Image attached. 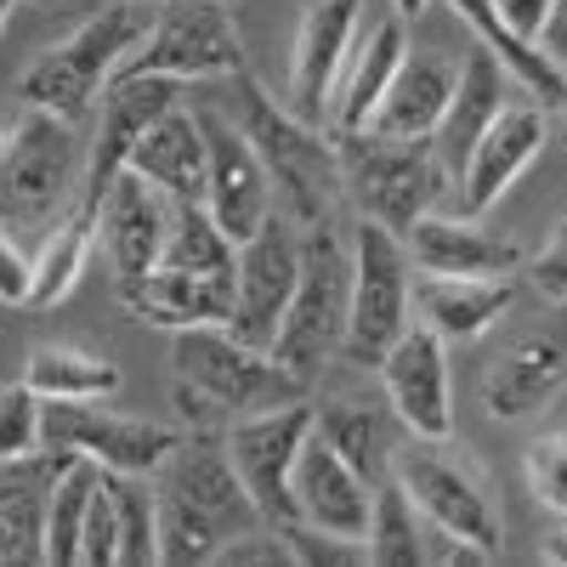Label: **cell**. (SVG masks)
Masks as SVG:
<instances>
[{"instance_id":"1","label":"cell","mask_w":567,"mask_h":567,"mask_svg":"<svg viewBox=\"0 0 567 567\" xmlns=\"http://www.w3.org/2000/svg\"><path fill=\"white\" fill-rule=\"evenodd\" d=\"M171 386L187 432H227L233 420L307 398L290 369H278L267 347L239 341L227 323L171 329Z\"/></svg>"},{"instance_id":"2","label":"cell","mask_w":567,"mask_h":567,"mask_svg":"<svg viewBox=\"0 0 567 567\" xmlns=\"http://www.w3.org/2000/svg\"><path fill=\"white\" fill-rule=\"evenodd\" d=\"M148 488H154V523H159V561H182V567L210 561L233 534L261 523L227 449L210 432H182Z\"/></svg>"},{"instance_id":"3","label":"cell","mask_w":567,"mask_h":567,"mask_svg":"<svg viewBox=\"0 0 567 567\" xmlns=\"http://www.w3.org/2000/svg\"><path fill=\"white\" fill-rule=\"evenodd\" d=\"M233 120H239V131L250 136V148H256V159L272 182V205L296 227L323 221L329 205H336V194H347L336 136H323L290 103L267 97L245 69L233 74Z\"/></svg>"},{"instance_id":"4","label":"cell","mask_w":567,"mask_h":567,"mask_svg":"<svg viewBox=\"0 0 567 567\" xmlns=\"http://www.w3.org/2000/svg\"><path fill=\"white\" fill-rule=\"evenodd\" d=\"M392 483L409 494V505L420 511V523L432 534H449L477 561L499 556L505 545L499 488L471 449H460L454 437H409L392 454Z\"/></svg>"},{"instance_id":"5","label":"cell","mask_w":567,"mask_h":567,"mask_svg":"<svg viewBox=\"0 0 567 567\" xmlns=\"http://www.w3.org/2000/svg\"><path fill=\"white\" fill-rule=\"evenodd\" d=\"M347 301H352V250L341 239V227L323 216V221L301 227V278H296V296L284 307V323L267 347L278 358V369H290L301 386H318L323 369L341 358Z\"/></svg>"},{"instance_id":"6","label":"cell","mask_w":567,"mask_h":567,"mask_svg":"<svg viewBox=\"0 0 567 567\" xmlns=\"http://www.w3.org/2000/svg\"><path fill=\"white\" fill-rule=\"evenodd\" d=\"M154 0H114V7L91 12L80 29H69L58 45L29 63L18 97L29 109H52L63 120H80L91 103L103 97V85L136 58L142 34H148Z\"/></svg>"},{"instance_id":"7","label":"cell","mask_w":567,"mask_h":567,"mask_svg":"<svg viewBox=\"0 0 567 567\" xmlns=\"http://www.w3.org/2000/svg\"><path fill=\"white\" fill-rule=\"evenodd\" d=\"M80 176H85V148L74 120L52 109L18 114L7 125V142H0V227L52 221Z\"/></svg>"},{"instance_id":"8","label":"cell","mask_w":567,"mask_h":567,"mask_svg":"<svg viewBox=\"0 0 567 567\" xmlns=\"http://www.w3.org/2000/svg\"><path fill=\"white\" fill-rule=\"evenodd\" d=\"M352 301H347V347L341 358L374 369L386 347L414 323V261L392 227L358 216L352 227Z\"/></svg>"},{"instance_id":"9","label":"cell","mask_w":567,"mask_h":567,"mask_svg":"<svg viewBox=\"0 0 567 567\" xmlns=\"http://www.w3.org/2000/svg\"><path fill=\"white\" fill-rule=\"evenodd\" d=\"M341 148V182L347 194L358 199V216L392 227L398 239L425 216L443 205V171L432 159V142H403V136H336Z\"/></svg>"},{"instance_id":"10","label":"cell","mask_w":567,"mask_h":567,"mask_svg":"<svg viewBox=\"0 0 567 567\" xmlns=\"http://www.w3.org/2000/svg\"><path fill=\"white\" fill-rule=\"evenodd\" d=\"M136 74H165V80H233L245 69V40L233 23L227 0H154L148 34L136 58L125 63Z\"/></svg>"},{"instance_id":"11","label":"cell","mask_w":567,"mask_h":567,"mask_svg":"<svg viewBox=\"0 0 567 567\" xmlns=\"http://www.w3.org/2000/svg\"><path fill=\"white\" fill-rule=\"evenodd\" d=\"M567 392V301L550 307L539 323L516 336L488 358L483 369V409L499 425H523L545 414Z\"/></svg>"},{"instance_id":"12","label":"cell","mask_w":567,"mask_h":567,"mask_svg":"<svg viewBox=\"0 0 567 567\" xmlns=\"http://www.w3.org/2000/svg\"><path fill=\"white\" fill-rule=\"evenodd\" d=\"M312 432V403L307 398H290L278 409H261V414H245L221 432V449L239 471V483L256 505L261 523H296V499H290V471H296V454Z\"/></svg>"},{"instance_id":"13","label":"cell","mask_w":567,"mask_h":567,"mask_svg":"<svg viewBox=\"0 0 567 567\" xmlns=\"http://www.w3.org/2000/svg\"><path fill=\"white\" fill-rule=\"evenodd\" d=\"M176 437H182L176 425L114 414V409L85 403V398L45 403V449L52 454H85L103 471H120V477H154L159 460L176 449Z\"/></svg>"},{"instance_id":"14","label":"cell","mask_w":567,"mask_h":567,"mask_svg":"<svg viewBox=\"0 0 567 567\" xmlns=\"http://www.w3.org/2000/svg\"><path fill=\"white\" fill-rule=\"evenodd\" d=\"M296 278H301V227L284 210H272L239 245L227 329L250 347H272L278 323H284V307H290V296H296Z\"/></svg>"},{"instance_id":"15","label":"cell","mask_w":567,"mask_h":567,"mask_svg":"<svg viewBox=\"0 0 567 567\" xmlns=\"http://www.w3.org/2000/svg\"><path fill=\"white\" fill-rule=\"evenodd\" d=\"M381 398L398 414L409 437H454V374H449V341H437L425 323H409L374 363Z\"/></svg>"},{"instance_id":"16","label":"cell","mask_w":567,"mask_h":567,"mask_svg":"<svg viewBox=\"0 0 567 567\" xmlns=\"http://www.w3.org/2000/svg\"><path fill=\"white\" fill-rule=\"evenodd\" d=\"M182 103V80H165V74H136V69H120L103 97H97V136L85 148V176H80V205H97V194L125 171L136 136L148 131L159 114H171Z\"/></svg>"},{"instance_id":"17","label":"cell","mask_w":567,"mask_h":567,"mask_svg":"<svg viewBox=\"0 0 567 567\" xmlns=\"http://www.w3.org/2000/svg\"><path fill=\"white\" fill-rule=\"evenodd\" d=\"M550 142V109H539L534 97L528 103H505L488 131L477 136V148H471L454 194H460V216H488L516 182L534 171V159L545 154Z\"/></svg>"},{"instance_id":"18","label":"cell","mask_w":567,"mask_h":567,"mask_svg":"<svg viewBox=\"0 0 567 567\" xmlns=\"http://www.w3.org/2000/svg\"><path fill=\"white\" fill-rule=\"evenodd\" d=\"M199 125H205V210L216 216V227L227 233L233 245H245L250 233L278 210L272 205V182L250 148V136L239 131L233 114H210L199 109Z\"/></svg>"},{"instance_id":"19","label":"cell","mask_w":567,"mask_h":567,"mask_svg":"<svg viewBox=\"0 0 567 567\" xmlns=\"http://www.w3.org/2000/svg\"><path fill=\"white\" fill-rule=\"evenodd\" d=\"M363 40V0H301L290 45V109L301 120H329V97L341 85L352 45Z\"/></svg>"},{"instance_id":"20","label":"cell","mask_w":567,"mask_h":567,"mask_svg":"<svg viewBox=\"0 0 567 567\" xmlns=\"http://www.w3.org/2000/svg\"><path fill=\"white\" fill-rule=\"evenodd\" d=\"M97 221V250L114 272V290H131L142 272H154L159 250H165V227H171V199L159 187H148L136 171H120L97 205H85Z\"/></svg>"},{"instance_id":"21","label":"cell","mask_w":567,"mask_h":567,"mask_svg":"<svg viewBox=\"0 0 567 567\" xmlns=\"http://www.w3.org/2000/svg\"><path fill=\"white\" fill-rule=\"evenodd\" d=\"M290 499H296V523L341 534V539H363L374 483L363 477V471H352L323 437L307 432V443L296 454V471H290Z\"/></svg>"},{"instance_id":"22","label":"cell","mask_w":567,"mask_h":567,"mask_svg":"<svg viewBox=\"0 0 567 567\" xmlns=\"http://www.w3.org/2000/svg\"><path fill=\"white\" fill-rule=\"evenodd\" d=\"M403 250L414 272H443V278H511L523 261L505 233L483 227V216H443V210H425L403 233Z\"/></svg>"},{"instance_id":"23","label":"cell","mask_w":567,"mask_h":567,"mask_svg":"<svg viewBox=\"0 0 567 567\" xmlns=\"http://www.w3.org/2000/svg\"><path fill=\"white\" fill-rule=\"evenodd\" d=\"M505 80L511 74L499 69V58L488 52V45L465 52V63L454 69V91H449V103H443V120H437L432 136H425L449 187L460 182V171H465L471 148H477V136L488 131V120L505 109Z\"/></svg>"},{"instance_id":"24","label":"cell","mask_w":567,"mask_h":567,"mask_svg":"<svg viewBox=\"0 0 567 567\" xmlns=\"http://www.w3.org/2000/svg\"><path fill=\"white\" fill-rule=\"evenodd\" d=\"M205 125H199V109H171L159 114L148 131L136 136V148L125 159V171H136L148 187L171 205H205Z\"/></svg>"},{"instance_id":"25","label":"cell","mask_w":567,"mask_h":567,"mask_svg":"<svg viewBox=\"0 0 567 567\" xmlns=\"http://www.w3.org/2000/svg\"><path fill=\"white\" fill-rule=\"evenodd\" d=\"M312 437H323L352 471L381 488L392 477V454H398V414L386 409V398L369 392H336L312 403Z\"/></svg>"},{"instance_id":"26","label":"cell","mask_w":567,"mask_h":567,"mask_svg":"<svg viewBox=\"0 0 567 567\" xmlns=\"http://www.w3.org/2000/svg\"><path fill=\"white\" fill-rule=\"evenodd\" d=\"M516 307L511 278H443L414 272V323H425L437 341H477Z\"/></svg>"},{"instance_id":"27","label":"cell","mask_w":567,"mask_h":567,"mask_svg":"<svg viewBox=\"0 0 567 567\" xmlns=\"http://www.w3.org/2000/svg\"><path fill=\"white\" fill-rule=\"evenodd\" d=\"M403 58H409V23L392 12L386 23H374L352 45V58L341 69V85H336V97H329V125H336V136H358L369 125L374 103L386 97V85H392Z\"/></svg>"},{"instance_id":"28","label":"cell","mask_w":567,"mask_h":567,"mask_svg":"<svg viewBox=\"0 0 567 567\" xmlns=\"http://www.w3.org/2000/svg\"><path fill=\"white\" fill-rule=\"evenodd\" d=\"M120 301L154 329H194V323H227L233 312V284H216V278H199V272H182V267H154L142 272L131 290H120Z\"/></svg>"},{"instance_id":"29","label":"cell","mask_w":567,"mask_h":567,"mask_svg":"<svg viewBox=\"0 0 567 567\" xmlns=\"http://www.w3.org/2000/svg\"><path fill=\"white\" fill-rule=\"evenodd\" d=\"M449 91H454V69H449L437 52H414V45H409V58L398 63L386 97L374 103V114H369L363 131H374V136H403V142H425V136L437 131V120H443Z\"/></svg>"},{"instance_id":"30","label":"cell","mask_w":567,"mask_h":567,"mask_svg":"<svg viewBox=\"0 0 567 567\" xmlns=\"http://www.w3.org/2000/svg\"><path fill=\"white\" fill-rule=\"evenodd\" d=\"M449 12L477 34V45H488V52L499 58V69L516 80V85H528V97L539 103V109H561L567 103V74L545 58V45H534V40H523V34H511L505 23H499V12H494V0H449Z\"/></svg>"},{"instance_id":"31","label":"cell","mask_w":567,"mask_h":567,"mask_svg":"<svg viewBox=\"0 0 567 567\" xmlns=\"http://www.w3.org/2000/svg\"><path fill=\"white\" fill-rule=\"evenodd\" d=\"M91 256H97V221H91V210L80 205L74 216L45 227V239L34 245V290H29V307L34 312L63 307L80 290Z\"/></svg>"},{"instance_id":"32","label":"cell","mask_w":567,"mask_h":567,"mask_svg":"<svg viewBox=\"0 0 567 567\" xmlns=\"http://www.w3.org/2000/svg\"><path fill=\"white\" fill-rule=\"evenodd\" d=\"M97 477L103 465L85 460V454H63L52 483H45V545H40V561L52 567H74L80 561V528H85V505L97 494Z\"/></svg>"},{"instance_id":"33","label":"cell","mask_w":567,"mask_h":567,"mask_svg":"<svg viewBox=\"0 0 567 567\" xmlns=\"http://www.w3.org/2000/svg\"><path fill=\"white\" fill-rule=\"evenodd\" d=\"M23 381L45 398H85V403H109L120 392V363L103 352H85V347H40L23 369Z\"/></svg>"},{"instance_id":"34","label":"cell","mask_w":567,"mask_h":567,"mask_svg":"<svg viewBox=\"0 0 567 567\" xmlns=\"http://www.w3.org/2000/svg\"><path fill=\"white\" fill-rule=\"evenodd\" d=\"M363 556L374 567H420L425 561V523H420V511L409 505V494L392 477L374 488L369 528H363Z\"/></svg>"},{"instance_id":"35","label":"cell","mask_w":567,"mask_h":567,"mask_svg":"<svg viewBox=\"0 0 567 567\" xmlns=\"http://www.w3.org/2000/svg\"><path fill=\"white\" fill-rule=\"evenodd\" d=\"M0 561H40L45 545V488L18 465H0Z\"/></svg>"},{"instance_id":"36","label":"cell","mask_w":567,"mask_h":567,"mask_svg":"<svg viewBox=\"0 0 567 567\" xmlns=\"http://www.w3.org/2000/svg\"><path fill=\"white\" fill-rule=\"evenodd\" d=\"M103 488H109L114 516H120V561L125 567L159 561V523H154V488H148V477H120V471H103Z\"/></svg>"},{"instance_id":"37","label":"cell","mask_w":567,"mask_h":567,"mask_svg":"<svg viewBox=\"0 0 567 567\" xmlns=\"http://www.w3.org/2000/svg\"><path fill=\"white\" fill-rule=\"evenodd\" d=\"M45 449V398L29 381L0 386V465H29Z\"/></svg>"},{"instance_id":"38","label":"cell","mask_w":567,"mask_h":567,"mask_svg":"<svg viewBox=\"0 0 567 567\" xmlns=\"http://www.w3.org/2000/svg\"><path fill=\"white\" fill-rule=\"evenodd\" d=\"M523 465H528V488H534V499H539L545 511L567 516V432L539 437V443L528 449Z\"/></svg>"},{"instance_id":"39","label":"cell","mask_w":567,"mask_h":567,"mask_svg":"<svg viewBox=\"0 0 567 567\" xmlns=\"http://www.w3.org/2000/svg\"><path fill=\"white\" fill-rule=\"evenodd\" d=\"M523 278H528V290L545 307H561L567 301V216L550 227V239L534 250V261L523 267Z\"/></svg>"},{"instance_id":"40","label":"cell","mask_w":567,"mask_h":567,"mask_svg":"<svg viewBox=\"0 0 567 567\" xmlns=\"http://www.w3.org/2000/svg\"><path fill=\"white\" fill-rule=\"evenodd\" d=\"M80 561H91V567H109V561H120V516H114V499H109L103 477H97V494H91V505H85Z\"/></svg>"},{"instance_id":"41","label":"cell","mask_w":567,"mask_h":567,"mask_svg":"<svg viewBox=\"0 0 567 567\" xmlns=\"http://www.w3.org/2000/svg\"><path fill=\"white\" fill-rule=\"evenodd\" d=\"M34 290V256L12 239V227H0V307H29Z\"/></svg>"},{"instance_id":"42","label":"cell","mask_w":567,"mask_h":567,"mask_svg":"<svg viewBox=\"0 0 567 567\" xmlns=\"http://www.w3.org/2000/svg\"><path fill=\"white\" fill-rule=\"evenodd\" d=\"M494 12H499V23L511 34H523V40L539 45V34H545V23L556 12V0H494Z\"/></svg>"},{"instance_id":"43","label":"cell","mask_w":567,"mask_h":567,"mask_svg":"<svg viewBox=\"0 0 567 567\" xmlns=\"http://www.w3.org/2000/svg\"><path fill=\"white\" fill-rule=\"evenodd\" d=\"M539 45H545V58L567 74V0H556V12H550V23H545Z\"/></svg>"},{"instance_id":"44","label":"cell","mask_w":567,"mask_h":567,"mask_svg":"<svg viewBox=\"0 0 567 567\" xmlns=\"http://www.w3.org/2000/svg\"><path fill=\"white\" fill-rule=\"evenodd\" d=\"M425 7H432V0H392V12H398L403 23H414V18H420Z\"/></svg>"},{"instance_id":"45","label":"cell","mask_w":567,"mask_h":567,"mask_svg":"<svg viewBox=\"0 0 567 567\" xmlns=\"http://www.w3.org/2000/svg\"><path fill=\"white\" fill-rule=\"evenodd\" d=\"M545 556H550V561H561V567H567V528H561V534H550V539H545Z\"/></svg>"},{"instance_id":"46","label":"cell","mask_w":567,"mask_h":567,"mask_svg":"<svg viewBox=\"0 0 567 567\" xmlns=\"http://www.w3.org/2000/svg\"><path fill=\"white\" fill-rule=\"evenodd\" d=\"M12 7H18V0H0V29H7V18H12Z\"/></svg>"},{"instance_id":"47","label":"cell","mask_w":567,"mask_h":567,"mask_svg":"<svg viewBox=\"0 0 567 567\" xmlns=\"http://www.w3.org/2000/svg\"><path fill=\"white\" fill-rule=\"evenodd\" d=\"M556 114H561V148H567V103H561V109H556Z\"/></svg>"},{"instance_id":"48","label":"cell","mask_w":567,"mask_h":567,"mask_svg":"<svg viewBox=\"0 0 567 567\" xmlns=\"http://www.w3.org/2000/svg\"><path fill=\"white\" fill-rule=\"evenodd\" d=\"M7 125H12V120H0V142H7Z\"/></svg>"}]
</instances>
